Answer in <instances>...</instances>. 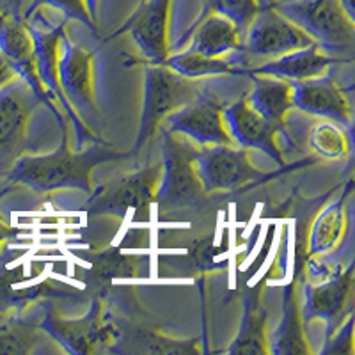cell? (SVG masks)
<instances>
[{
  "instance_id": "6da1fadb",
  "label": "cell",
  "mask_w": 355,
  "mask_h": 355,
  "mask_svg": "<svg viewBox=\"0 0 355 355\" xmlns=\"http://www.w3.org/2000/svg\"><path fill=\"white\" fill-rule=\"evenodd\" d=\"M110 158H116V153L101 148L71 153L64 139L61 148L50 155L18 157L6 171V182L20 183L36 192L78 189L91 194V171Z\"/></svg>"
},
{
  "instance_id": "7a4b0ae2",
  "label": "cell",
  "mask_w": 355,
  "mask_h": 355,
  "mask_svg": "<svg viewBox=\"0 0 355 355\" xmlns=\"http://www.w3.org/2000/svg\"><path fill=\"white\" fill-rule=\"evenodd\" d=\"M272 8L304 31L332 59L354 52V18L341 0H281Z\"/></svg>"
},
{
  "instance_id": "3957f363",
  "label": "cell",
  "mask_w": 355,
  "mask_h": 355,
  "mask_svg": "<svg viewBox=\"0 0 355 355\" xmlns=\"http://www.w3.org/2000/svg\"><path fill=\"white\" fill-rule=\"evenodd\" d=\"M164 133V171L160 174V183L157 189V198L160 210H174L198 201L205 192L199 176L196 173L194 158L199 148L196 142L183 137L180 133Z\"/></svg>"
},
{
  "instance_id": "277c9868",
  "label": "cell",
  "mask_w": 355,
  "mask_h": 355,
  "mask_svg": "<svg viewBox=\"0 0 355 355\" xmlns=\"http://www.w3.org/2000/svg\"><path fill=\"white\" fill-rule=\"evenodd\" d=\"M198 94L199 87L194 80L178 75L167 66L153 64L146 69L144 105L135 151H141L171 112L187 105Z\"/></svg>"
},
{
  "instance_id": "5b68a950",
  "label": "cell",
  "mask_w": 355,
  "mask_h": 355,
  "mask_svg": "<svg viewBox=\"0 0 355 355\" xmlns=\"http://www.w3.org/2000/svg\"><path fill=\"white\" fill-rule=\"evenodd\" d=\"M160 174V167L153 166L116 178L91 194L85 210L91 215H119V217L128 214L130 210L146 214L157 198Z\"/></svg>"
},
{
  "instance_id": "8992f818",
  "label": "cell",
  "mask_w": 355,
  "mask_h": 355,
  "mask_svg": "<svg viewBox=\"0 0 355 355\" xmlns=\"http://www.w3.org/2000/svg\"><path fill=\"white\" fill-rule=\"evenodd\" d=\"M37 100L31 85L17 77L0 89V169L8 171L27 139Z\"/></svg>"
},
{
  "instance_id": "52a82bcc",
  "label": "cell",
  "mask_w": 355,
  "mask_h": 355,
  "mask_svg": "<svg viewBox=\"0 0 355 355\" xmlns=\"http://www.w3.org/2000/svg\"><path fill=\"white\" fill-rule=\"evenodd\" d=\"M222 110L224 105L217 98L199 93L187 105L171 112L162 121L160 128L180 133L198 146L231 144L233 141L222 121Z\"/></svg>"
},
{
  "instance_id": "ba28073f",
  "label": "cell",
  "mask_w": 355,
  "mask_h": 355,
  "mask_svg": "<svg viewBox=\"0 0 355 355\" xmlns=\"http://www.w3.org/2000/svg\"><path fill=\"white\" fill-rule=\"evenodd\" d=\"M40 329L49 332L62 347L73 354H91L103 345L112 343L114 325L110 323L100 300H94L87 316L78 320H66L46 313L40 320Z\"/></svg>"
},
{
  "instance_id": "9c48e42d",
  "label": "cell",
  "mask_w": 355,
  "mask_h": 355,
  "mask_svg": "<svg viewBox=\"0 0 355 355\" xmlns=\"http://www.w3.org/2000/svg\"><path fill=\"white\" fill-rule=\"evenodd\" d=\"M245 37V53L256 59H275L313 44V40L304 31L274 8L259 9L247 28Z\"/></svg>"
},
{
  "instance_id": "30bf717a",
  "label": "cell",
  "mask_w": 355,
  "mask_h": 355,
  "mask_svg": "<svg viewBox=\"0 0 355 355\" xmlns=\"http://www.w3.org/2000/svg\"><path fill=\"white\" fill-rule=\"evenodd\" d=\"M194 167L206 192L233 190L259 176L258 171L250 166L245 151L233 150L230 144L208 146L198 151Z\"/></svg>"
},
{
  "instance_id": "8fae6325",
  "label": "cell",
  "mask_w": 355,
  "mask_h": 355,
  "mask_svg": "<svg viewBox=\"0 0 355 355\" xmlns=\"http://www.w3.org/2000/svg\"><path fill=\"white\" fill-rule=\"evenodd\" d=\"M57 77L62 96L71 109L78 112H93V53L82 49L80 44L69 43L62 36L59 44Z\"/></svg>"
},
{
  "instance_id": "7c38bea8",
  "label": "cell",
  "mask_w": 355,
  "mask_h": 355,
  "mask_svg": "<svg viewBox=\"0 0 355 355\" xmlns=\"http://www.w3.org/2000/svg\"><path fill=\"white\" fill-rule=\"evenodd\" d=\"M171 2L173 0H146L125 27L151 64H164L169 57L167 24Z\"/></svg>"
},
{
  "instance_id": "4fadbf2b",
  "label": "cell",
  "mask_w": 355,
  "mask_h": 355,
  "mask_svg": "<svg viewBox=\"0 0 355 355\" xmlns=\"http://www.w3.org/2000/svg\"><path fill=\"white\" fill-rule=\"evenodd\" d=\"M222 121L231 141L242 148L263 151L275 162H281V153L275 146V126L249 105L247 98L236 100L222 110Z\"/></svg>"
},
{
  "instance_id": "5bb4252c",
  "label": "cell",
  "mask_w": 355,
  "mask_h": 355,
  "mask_svg": "<svg viewBox=\"0 0 355 355\" xmlns=\"http://www.w3.org/2000/svg\"><path fill=\"white\" fill-rule=\"evenodd\" d=\"M0 52L15 66L18 77L24 78L31 85L40 100H44L46 94L37 78L36 53H34L31 27H27L20 18L0 15Z\"/></svg>"
},
{
  "instance_id": "9a60e30c",
  "label": "cell",
  "mask_w": 355,
  "mask_h": 355,
  "mask_svg": "<svg viewBox=\"0 0 355 355\" xmlns=\"http://www.w3.org/2000/svg\"><path fill=\"white\" fill-rule=\"evenodd\" d=\"M291 103L313 116L327 117L343 126H350V110L343 93L329 77L300 80L291 89Z\"/></svg>"
},
{
  "instance_id": "2e32d148",
  "label": "cell",
  "mask_w": 355,
  "mask_h": 355,
  "mask_svg": "<svg viewBox=\"0 0 355 355\" xmlns=\"http://www.w3.org/2000/svg\"><path fill=\"white\" fill-rule=\"evenodd\" d=\"M332 61H334L332 57L323 52L318 44L313 43L306 49L293 50V52L270 59L254 71L256 75H263V77L281 78V80L286 82H300L323 75L325 69L332 64Z\"/></svg>"
},
{
  "instance_id": "e0dca14e",
  "label": "cell",
  "mask_w": 355,
  "mask_h": 355,
  "mask_svg": "<svg viewBox=\"0 0 355 355\" xmlns=\"http://www.w3.org/2000/svg\"><path fill=\"white\" fill-rule=\"evenodd\" d=\"M352 281H354V272L348 268L343 274L329 279L327 283L307 288L302 311H300L304 322H309L313 318L332 322L338 318L350 295Z\"/></svg>"
},
{
  "instance_id": "ac0fdd59",
  "label": "cell",
  "mask_w": 355,
  "mask_h": 355,
  "mask_svg": "<svg viewBox=\"0 0 355 355\" xmlns=\"http://www.w3.org/2000/svg\"><path fill=\"white\" fill-rule=\"evenodd\" d=\"M31 36L34 41V53H36V71L41 85L44 89L46 96H52V100H59L66 112L71 114V107L64 100L59 85V77H57V61H59V44H61L64 31L62 27L52 28V31H37L31 28Z\"/></svg>"
},
{
  "instance_id": "d6986e66",
  "label": "cell",
  "mask_w": 355,
  "mask_h": 355,
  "mask_svg": "<svg viewBox=\"0 0 355 355\" xmlns=\"http://www.w3.org/2000/svg\"><path fill=\"white\" fill-rule=\"evenodd\" d=\"M240 40H242V34L234 27L233 21L210 12V15H205L199 27L196 28L189 50L206 57H222L233 50H239Z\"/></svg>"
},
{
  "instance_id": "ffe728a7",
  "label": "cell",
  "mask_w": 355,
  "mask_h": 355,
  "mask_svg": "<svg viewBox=\"0 0 355 355\" xmlns=\"http://www.w3.org/2000/svg\"><path fill=\"white\" fill-rule=\"evenodd\" d=\"M259 77L261 78L256 80L254 89L247 96V101L265 119H268L274 125H279L284 114L293 107V103H291L293 85L286 80H281V78L263 77V75H259Z\"/></svg>"
},
{
  "instance_id": "44dd1931",
  "label": "cell",
  "mask_w": 355,
  "mask_h": 355,
  "mask_svg": "<svg viewBox=\"0 0 355 355\" xmlns=\"http://www.w3.org/2000/svg\"><path fill=\"white\" fill-rule=\"evenodd\" d=\"M265 309L258 300V293L252 291L247 297L245 315H243L242 325H240V334L234 339L233 347L230 348V354H266L268 347L265 341Z\"/></svg>"
},
{
  "instance_id": "7402d4cb",
  "label": "cell",
  "mask_w": 355,
  "mask_h": 355,
  "mask_svg": "<svg viewBox=\"0 0 355 355\" xmlns=\"http://www.w3.org/2000/svg\"><path fill=\"white\" fill-rule=\"evenodd\" d=\"M27 281L28 277L21 266H8L6 261L0 263V315L21 309L46 290L44 284L24 286Z\"/></svg>"
},
{
  "instance_id": "603a6c76",
  "label": "cell",
  "mask_w": 355,
  "mask_h": 355,
  "mask_svg": "<svg viewBox=\"0 0 355 355\" xmlns=\"http://www.w3.org/2000/svg\"><path fill=\"white\" fill-rule=\"evenodd\" d=\"M300 309L297 299H295L293 286L286 288L283 304V322L275 331L272 350L274 354H306L307 347L302 338V327H300Z\"/></svg>"
},
{
  "instance_id": "cb8c5ba5",
  "label": "cell",
  "mask_w": 355,
  "mask_h": 355,
  "mask_svg": "<svg viewBox=\"0 0 355 355\" xmlns=\"http://www.w3.org/2000/svg\"><path fill=\"white\" fill-rule=\"evenodd\" d=\"M164 66L176 71L182 77L196 80V78L211 77V75H231V73H239V68L227 59L222 57H206L198 52L187 50L178 55L167 57Z\"/></svg>"
},
{
  "instance_id": "d4e9b609",
  "label": "cell",
  "mask_w": 355,
  "mask_h": 355,
  "mask_svg": "<svg viewBox=\"0 0 355 355\" xmlns=\"http://www.w3.org/2000/svg\"><path fill=\"white\" fill-rule=\"evenodd\" d=\"M37 320L0 316V354H31L37 345Z\"/></svg>"
},
{
  "instance_id": "484cf974",
  "label": "cell",
  "mask_w": 355,
  "mask_h": 355,
  "mask_svg": "<svg viewBox=\"0 0 355 355\" xmlns=\"http://www.w3.org/2000/svg\"><path fill=\"white\" fill-rule=\"evenodd\" d=\"M139 268L135 259L123 254L121 250L107 249L101 250L100 254L93 259V265L89 268L87 281L91 286L103 288L114 281V279L137 277Z\"/></svg>"
},
{
  "instance_id": "4316f807",
  "label": "cell",
  "mask_w": 355,
  "mask_h": 355,
  "mask_svg": "<svg viewBox=\"0 0 355 355\" xmlns=\"http://www.w3.org/2000/svg\"><path fill=\"white\" fill-rule=\"evenodd\" d=\"M343 201H336L320 214L309 236L311 254H323L338 243L343 230Z\"/></svg>"
},
{
  "instance_id": "83f0119b",
  "label": "cell",
  "mask_w": 355,
  "mask_h": 355,
  "mask_svg": "<svg viewBox=\"0 0 355 355\" xmlns=\"http://www.w3.org/2000/svg\"><path fill=\"white\" fill-rule=\"evenodd\" d=\"M258 0H205V15H220L233 21L234 27L239 28L242 37L245 36L250 21L259 12Z\"/></svg>"
},
{
  "instance_id": "f1b7e54d",
  "label": "cell",
  "mask_w": 355,
  "mask_h": 355,
  "mask_svg": "<svg viewBox=\"0 0 355 355\" xmlns=\"http://www.w3.org/2000/svg\"><path fill=\"white\" fill-rule=\"evenodd\" d=\"M309 142L311 148L325 158H339L345 153L343 133L339 132L336 126L327 125V123L316 126L311 132Z\"/></svg>"
},
{
  "instance_id": "f546056e",
  "label": "cell",
  "mask_w": 355,
  "mask_h": 355,
  "mask_svg": "<svg viewBox=\"0 0 355 355\" xmlns=\"http://www.w3.org/2000/svg\"><path fill=\"white\" fill-rule=\"evenodd\" d=\"M41 6H52V8L64 12L66 17L71 18V20L80 21V24L87 25L89 28H94L93 18L89 15L87 8H85V0H34L33 4H31V8H28L27 15L28 12L36 11Z\"/></svg>"
},
{
  "instance_id": "4dcf8cb0",
  "label": "cell",
  "mask_w": 355,
  "mask_h": 355,
  "mask_svg": "<svg viewBox=\"0 0 355 355\" xmlns=\"http://www.w3.org/2000/svg\"><path fill=\"white\" fill-rule=\"evenodd\" d=\"M190 256L196 261V265L202 270H210L215 266V259L220 256V249L214 245L211 240H201L196 242V245L190 249Z\"/></svg>"
},
{
  "instance_id": "1f68e13d",
  "label": "cell",
  "mask_w": 355,
  "mask_h": 355,
  "mask_svg": "<svg viewBox=\"0 0 355 355\" xmlns=\"http://www.w3.org/2000/svg\"><path fill=\"white\" fill-rule=\"evenodd\" d=\"M352 325H354V320L352 316L348 318V322L345 323L341 331H339V339H343V341H334L332 348H329V354H343V345H347L348 350L352 352Z\"/></svg>"
},
{
  "instance_id": "d6a6232c",
  "label": "cell",
  "mask_w": 355,
  "mask_h": 355,
  "mask_svg": "<svg viewBox=\"0 0 355 355\" xmlns=\"http://www.w3.org/2000/svg\"><path fill=\"white\" fill-rule=\"evenodd\" d=\"M17 77L18 75L15 66L9 62V59L4 55V53L0 52V89L4 87L6 84H9L11 80H15Z\"/></svg>"
},
{
  "instance_id": "836d02e7",
  "label": "cell",
  "mask_w": 355,
  "mask_h": 355,
  "mask_svg": "<svg viewBox=\"0 0 355 355\" xmlns=\"http://www.w3.org/2000/svg\"><path fill=\"white\" fill-rule=\"evenodd\" d=\"M15 236H17V231H15V227H12L11 224H9V222L6 220L2 215H0V254H2V250H4L6 243L11 242Z\"/></svg>"
},
{
  "instance_id": "e575fe53",
  "label": "cell",
  "mask_w": 355,
  "mask_h": 355,
  "mask_svg": "<svg viewBox=\"0 0 355 355\" xmlns=\"http://www.w3.org/2000/svg\"><path fill=\"white\" fill-rule=\"evenodd\" d=\"M100 2L101 0H85V8H87L89 15H91V18H96L98 15V8H100Z\"/></svg>"
},
{
  "instance_id": "d590c367",
  "label": "cell",
  "mask_w": 355,
  "mask_h": 355,
  "mask_svg": "<svg viewBox=\"0 0 355 355\" xmlns=\"http://www.w3.org/2000/svg\"><path fill=\"white\" fill-rule=\"evenodd\" d=\"M341 4H343V8L345 9H347V12H348V15H350V17L352 18H354L355 17V15H354V0H341Z\"/></svg>"
},
{
  "instance_id": "8d00e7d4",
  "label": "cell",
  "mask_w": 355,
  "mask_h": 355,
  "mask_svg": "<svg viewBox=\"0 0 355 355\" xmlns=\"http://www.w3.org/2000/svg\"><path fill=\"white\" fill-rule=\"evenodd\" d=\"M4 183H8L6 182V171L0 169V192H2V187H4Z\"/></svg>"
},
{
  "instance_id": "74e56055",
  "label": "cell",
  "mask_w": 355,
  "mask_h": 355,
  "mask_svg": "<svg viewBox=\"0 0 355 355\" xmlns=\"http://www.w3.org/2000/svg\"><path fill=\"white\" fill-rule=\"evenodd\" d=\"M0 316H2V315H0Z\"/></svg>"
}]
</instances>
